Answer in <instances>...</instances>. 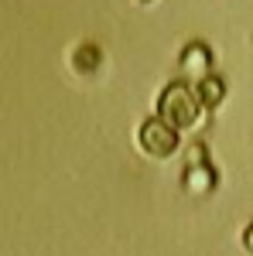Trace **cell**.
Returning <instances> with one entry per match:
<instances>
[{
    "label": "cell",
    "instance_id": "cell-1",
    "mask_svg": "<svg viewBox=\"0 0 253 256\" xmlns=\"http://www.w3.org/2000/svg\"><path fill=\"white\" fill-rule=\"evenodd\" d=\"M157 110H161V120L168 123V126H175V130H188L195 126L198 120H202V99L195 92V86L188 82H171L161 99H157Z\"/></svg>",
    "mask_w": 253,
    "mask_h": 256
},
{
    "label": "cell",
    "instance_id": "cell-2",
    "mask_svg": "<svg viewBox=\"0 0 253 256\" xmlns=\"http://www.w3.org/2000/svg\"><path fill=\"white\" fill-rule=\"evenodd\" d=\"M137 144H140V150L151 154V158H171L178 150V130L168 126L161 116L147 120V123L137 130Z\"/></svg>",
    "mask_w": 253,
    "mask_h": 256
},
{
    "label": "cell",
    "instance_id": "cell-3",
    "mask_svg": "<svg viewBox=\"0 0 253 256\" xmlns=\"http://www.w3.org/2000/svg\"><path fill=\"white\" fill-rule=\"evenodd\" d=\"M181 68H185V76H192L195 82L209 79V52H205L202 44H188L185 55H181Z\"/></svg>",
    "mask_w": 253,
    "mask_h": 256
},
{
    "label": "cell",
    "instance_id": "cell-4",
    "mask_svg": "<svg viewBox=\"0 0 253 256\" xmlns=\"http://www.w3.org/2000/svg\"><path fill=\"white\" fill-rule=\"evenodd\" d=\"M195 92H198V99H202V106H205V110H212V106H219V102H222V96H226V86H222V79L209 76V79L195 82Z\"/></svg>",
    "mask_w": 253,
    "mask_h": 256
},
{
    "label": "cell",
    "instance_id": "cell-5",
    "mask_svg": "<svg viewBox=\"0 0 253 256\" xmlns=\"http://www.w3.org/2000/svg\"><path fill=\"white\" fill-rule=\"evenodd\" d=\"M212 184H215V171L209 168V164H202V168H188V171H185V188H188V192L205 195Z\"/></svg>",
    "mask_w": 253,
    "mask_h": 256
},
{
    "label": "cell",
    "instance_id": "cell-6",
    "mask_svg": "<svg viewBox=\"0 0 253 256\" xmlns=\"http://www.w3.org/2000/svg\"><path fill=\"white\" fill-rule=\"evenodd\" d=\"M72 68H76L79 76H93V72L99 68V48L96 44H82V48H76Z\"/></svg>",
    "mask_w": 253,
    "mask_h": 256
},
{
    "label": "cell",
    "instance_id": "cell-7",
    "mask_svg": "<svg viewBox=\"0 0 253 256\" xmlns=\"http://www.w3.org/2000/svg\"><path fill=\"white\" fill-rule=\"evenodd\" d=\"M243 242H246V250H250V253H253V226H250V229H246V232H243Z\"/></svg>",
    "mask_w": 253,
    "mask_h": 256
}]
</instances>
